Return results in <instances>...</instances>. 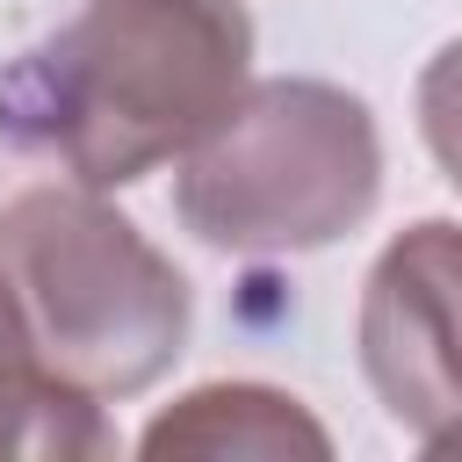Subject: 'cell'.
Wrapping results in <instances>:
<instances>
[{"label":"cell","instance_id":"7a4b0ae2","mask_svg":"<svg viewBox=\"0 0 462 462\" xmlns=\"http://www.w3.org/2000/svg\"><path fill=\"white\" fill-rule=\"evenodd\" d=\"M0 274L29 318L43 375L79 404L144 397L188 354V274L101 202V188L43 180L0 202Z\"/></svg>","mask_w":462,"mask_h":462},{"label":"cell","instance_id":"5b68a950","mask_svg":"<svg viewBox=\"0 0 462 462\" xmlns=\"http://www.w3.org/2000/svg\"><path fill=\"white\" fill-rule=\"evenodd\" d=\"M137 455L166 462V455H253V462H332V433L310 419L303 397L274 390V383H202L188 397H173L166 411H152V426L137 433Z\"/></svg>","mask_w":462,"mask_h":462},{"label":"cell","instance_id":"3957f363","mask_svg":"<svg viewBox=\"0 0 462 462\" xmlns=\"http://www.w3.org/2000/svg\"><path fill=\"white\" fill-rule=\"evenodd\" d=\"M383 195V130L332 79H245L224 123L180 152V224L238 260L339 245Z\"/></svg>","mask_w":462,"mask_h":462},{"label":"cell","instance_id":"8992f818","mask_svg":"<svg viewBox=\"0 0 462 462\" xmlns=\"http://www.w3.org/2000/svg\"><path fill=\"white\" fill-rule=\"evenodd\" d=\"M0 455H43V462L108 455L101 404H79L43 375L29 318H22L14 289H7V274H0Z\"/></svg>","mask_w":462,"mask_h":462},{"label":"cell","instance_id":"52a82bcc","mask_svg":"<svg viewBox=\"0 0 462 462\" xmlns=\"http://www.w3.org/2000/svg\"><path fill=\"white\" fill-rule=\"evenodd\" d=\"M419 137H426L440 180L462 195V36L440 43L419 72Z\"/></svg>","mask_w":462,"mask_h":462},{"label":"cell","instance_id":"6da1fadb","mask_svg":"<svg viewBox=\"0 0 462 462\" xmlns=\"http://www.w3.org/2000/svg\"><path fill=\"white\" fill-rule=\"evenodd\" d=\"M245 79V0H79L0 65V144L108 195L195 152Z\"/></svg>","mask_w":462,"mask_h":462},{"label":"cell","instance_id":"277c9868","mask_svg":"<svg viewBox=\"0 0 462 462\" xmlns=\"http://www.w3.org/2000/svg\"><path fill=\"white\" fill-rule=\"evenodd\" d=\"M354 346L375 404L419 455H462V224H404L354 310Z\"/></svg>","mask_w":462,"mask_h":462}]
</instances>
